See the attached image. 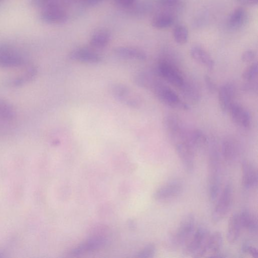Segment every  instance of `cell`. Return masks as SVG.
Here are the masks:
<instances>
[{"label":"cell","instance_id":"obj_1","mask_svg":"<svg viewBox=\"0 0 258 258\" xmlns=\"http://www.w3.org/2000/svg\"><path fill=\"white\" fill-rule=\"evenodd\" d=\"M220 152L214 146L210 150L208 164V192L210 200L214 202L219 195L222 183Z\"/></svg>","mask_w":258,"mask_h":258},{"label":"cell","instance_id":"obj_2","mask_svg":"<svg viewBox=\"0 0 258 258\" xmlns=\"http://www.w3.org/2000/svg\"><path fill=\"white\" fill-rule=\"evenodd\" d=\"M195 225L194 216L190 213L185 216L169 238V246L172 248H178L184 245L194 232Z\"/></svg>","mask_w":258,"mask_h":258},{"label":"cell","instance_id":"obj_3","mask_svg":"<svg viewBox=\"0 0 258 258\" xmlns=\"http://www.w3.org/2000/svg\"><path fill=\"white\" fill-rule=\"evenodd\" d=\"M152 91L156 98L166 106L183 110L190 109L186 102L182 100L170 88L160 81L154 86Z\"/></svg>","mask_w":258,"mask_h":258},{"label":"cell","instance_id":"obj_4","mask_svg":"<svg viewBox=\"0 0 258 258\" xmlns=\"http://www.w3.org/2000/svg\"><path fill=\"white\" fill-rule=\"evenodd\" d=\"M23 54L15 48L6 44H0V68H23L27 64Z\"/></svg>","mask_w":258,"mask_h":258},{"label":"cell","instance_id":"obj_5","mask_svg":"<svg viewBox=\"0 0 258 258\" xmlns=\"http://www.w3.org/2000/svg\"><path fill=\"white\" fill-rule=\"evenodd\" d=\"M234 200L232 185L228 183L224 186L212 214V220L215 223L222 220L230 212Z\"/></svg>","mask_w":258,"mask_h":258},{"label":"cell","instance_id":"obj_6","mask_svg":"<svg viewBox=\"0 0 258 258\" xmlns=\"http://www.w3.org/2000/svg\"><path fill=\"white\" fill-rule=\"evenodd\" d=\"M156 72L160 77L178 88L186 80L175 64L167 59H162L159 61Z\"/></svg>","mask_w":258,"mask_h":258},{"label":"cell","instance_id":"obj_7","mask_svg":"<svg viewBox=\"0 0 258 258\" xmlns=\"http://www.w3.org/2000/svg\"><path fill=\"white\" fill-rule=\"evenodd\" d=\"M112 96L120 103L134 108H138L142 104L141 98L125 85L116 84L110 88Z\"/></svg>","mask_w":258,"mask_h":258},{"label":"cell","instance_id":"obj_8","mask_svg":"<svg viewBox=\"0 0 258 258\" xmlns=\"http://www.w3.org/2000/svg\"><path fill=\"white\" fill-rule=\"evenodd\" d=\"M183 190L182 182L178 180H173L158 188L154 192V198L157 202L170 201L178 198Z\"/></svg>","mask_w":258,"mask_h":258},{"label":"cell","instance_id":"obj_9","mask_svg":"<svg viewBox=\"0 0 258 258\" xmlns=\"http://www.w3.org/2000/svg\"><path fill=\"white\" fill-rule=\"evenodd\" d=\"M176 153L184 168L188 172L194 169L197 150L184 138L174 144Z\"/></svg>","mask_w":258,"mask_h":258},{"label":"cell","instance_id":"obj_10","mask_svg":"<svg viewBox=\"0 0 258 258\" xmlns=\"http://www.w3.org/2000/svg\"><path fill=\"white\" fill-rule=\"evenodd\" d=\"M210 233L204 227H200L195 232L185 244L184 249L186 254L192 255L196 257L202 249L205 244Z\"/></svg>","mask_w":258,"mask_h":258},{"label":"cell","instance_id":"obj_11","mask_svg":"<svg viewBox=\"0 0 258 258\" xmlns=\"http://www.w3.org/2000/svg\"><path fill=\"white\" fill-rule=\"evenodd\" d=\"M223 244V238L220 232H216L209 235L202 249L196 258L224 257L220 256V250Z\"/></svg>","mask_w":258,"mask_h":258},{"label":"cell","instance_id":"obj_12","mask_svg":"<svg viewBox=\"0 0 258 258\" xmlns=\"http://www.w3.org/2000/svg\"><path fill=\"white\" fill-rule=\"evenodd\" d=\"M164 126L173 144L182 140L185 134L182 122L176 115L170 114L164 118Z\"/></svg>","mask_w":258,"mask_h":258},{"label":"cell","instance_id":"obj_13","mask_svg":"<svg viewBox=\"0 0 258 258\" xmlns=\"http://www.w3.org/2000/svg\"><path fill=\"white\" fill-rule=\"evenodd\" d=\"M40 18L47 24H61L68 20V14L64 8L50 7L42 9Z\"/></svg>","mask_w":258,"mask_h":258},{"label":"cell","instance_id":"obj_14","mask_svg":"<svg viewBox=\"0 0 258 258\" xmlns=\"http://www.w3.org/2000/svg\"><path fill=\"white\" fill-rule=\"evenodd\" d=\"M71 60L88 64H98L102 61V56L96 52L86 48H79L70 54Z\"/></svg>","mask_w":258,"mask_h":258},{"label":"cell","instance_id":"obj_15","mask_svg":"<svg viewBox=\"0 0 258 258\" xmlns=\"http://www.w3.org/2000/svg\"><path fill=\"white\" fill-rule=\"evenodd\" d=\"M258 172L250 162L244 160L242 163V181L246 189L254 188L258 184Z\"/></svg>","mask_w":258,"mask_h":258},{"label":"cell","instance_id":"obj_16","mask_svg":"<svg viewBox=\"0 0 258 258\" xmlns=\"http://www.w3.org/2000/svg\"><path fill=\"white\" fill-rule=\"evenodd\" d=\"M235 94L234 86L230 83L224 84L218 92V102L221 110L224 112L229 111L234 104Z\"/></svg>","mask_w":258,"mask_h":258},{"label":"cell","instance_id":"obj_17","mask_svg":"<svg viewBox=\"0 0 258 258\" xmlns=\"http://www.w3.org/2000/svg\"><path fill=\"white\" fill-rule=\"evenodd\" d=\"M229 111L233 121L237 125L245 128L250 127L251 118L249 112L245 108L238 104L234 103Z\"/></svg>","mask_w":258,"mask_h":258},{"label":"cell","instance_id":"obj_18","mask_svg":"<svg viewBox=\"0 0 258 258\" xmlns=\"http://www.w3.org/2000/svg\"><path fill=\"white\" fill-rule=\"evenodd\" d=\"M192 58L202 66L212 70L214 62L210 54L202 47L198 46H192L190 50Z\"/></svg>","mask_w":258,"mask_h":258},{"label":"cell","instance_id":"obj_19","mask_svg":"<svg viewBox=\"0 0 258 258\" xmlns=\"http://www.w3.org/2000/svg\"><path fill=\"white\" fill-rule=\"evenodd\" d=\"M114 52L116 56L126 59L144 60L147 58L146 54L144 52L133 47H118L114 48Z\"/></svg>","mask_w":258,"mask_h":258},{"label":"cell","instance_id":"obj_20","mask_svg":"<svg viewBox=\"0 0 258 258\" xmlns=\"http://www.w3.org/2000/svg\"><path fill=\"white\" fill-rule=\"evenodd\" d=\"M184 98L191 104H198L201 98L198 87L192 82L185 80L179 88Z\"/></svg>","mask_w":258,"mask_h":258},{"label":"cell","instance_id":"obj_21","mask_svg":"<svg viewBox=\"0 0 258 258\" xmlns=\"http://www.w3.org/2000/svg\"><path fill=\"white\" fill-rule=\"evenodd\" d=\"M242 228L238 214H234L229 218L228 225L227 240L230 244H234L238 240Z\"/></svg>","mask_w":258,"mask_h":258},{"label":"cell","instance_id":"obj_22","mask_svg":"<svg viewBox=\"0 0 258 258\" xmlns=\"http://www.w3.org/2000/svg\"><path fill=\"white\" fill-rule=\"evenodd\" d=\"M248 15L242 8L236 9L228 18V24L230 28L237 30L242 28L246 23Z\"/></svg>","mask_w":258,"mask_h":258},{"label":"cell","instance_id":"obj_23","mask_svg":"<svg viewBox=\"0 0 258 258\" xmlns=\"http://www.w3.org/2000/svg\"><path fill=\"white\" fill-rule=\"evenodd\" d=\"M238 215L242 228L251 233L257 232L258 220L254 214L248 210H244Z\"/></svg>","mask_w":258,"mask_h":258},{"label":"cell","instance_id":"obj_24","mask_svg":"<svg viewBox=\"0 0 258 258\" xmlns=\"http://www.w3.org/2000/svg\"><path fill=\"white\" fill-rule=\"evenodd\" d=\"M36 74L37 70L34 66L31 64H27L23 72L14 79H12L10 84L14 86H22L32 80Z\"/></svg>","mask_w":258,"mask_h":258},{"label":"cell","instance_id":"obj_25","mask_svg":"<svg viewBox=\"0 0 258 258\" xmlns=\"http://www.w3.org/2000/svg\"><path fill=\"white\" fill-rule=\"evenodd\" d=\"M184 138L196 150L204 146L208 143V140L204 134L198 129L186 132Z\"/></svg>","mask_w":258,"mask_h":258},{"label":"cell","instance_id":"obj_26","mask_svg":"<svg viewBox=\"0 0 258 258\" xmlns=\"http://www.w3.org/2000/svg\"><path fill=\"white\" fill-rule=\"evenodd\" d=\"M135 82L140 88L152 90L160 81L155 75L148 72L138 74L135 78Z\"/></svg>","mask_w":258,"mask_h":258},{"label":"cell","instance_id":"obj_27","mask_svg":"<svg viewBox=\"0 0 258 258\" xmlns=\"http://www.w3.org/2000/svg\"><path fill=\"white\" fill-rule=\"evenodd\" d=\"M174 18L170 13L162 12L155 16L152 20V26L159 30L170 27L174 22Z\"/></svg>","mask_w":258,"mask_h":258},{"label":"cell","instance_id":"obj_28","mask_svg":"<svg viewBox=\"0 0 258 258\" xmlns=\"http://www.w3.org/2000/svg\"><path fill=\"white\" fill-rule=\"evenodd\" d=\"M110 33L105 30L96 32L90 40V45L95 48H101L106 46L110 40Z\"/></svg>","mask_w":258,"mask_h":258},{"label":"cell","instance_id":"obj_29","mask_svg":"<svg viewBox=\"0 0 258 258\" xmlns=\"http://www.w3.org/2000/svg\"><path fill=\"white\" fill-rule=\"evenodd\" d=\"M220 154L227 162H233L236 155V148L234 143L230 140L224 141L222 145Z\"/></svg>","mask_w":258,"mask_h":258},{"label":"cell","instance_id":"obj_30","mask_svg":"<svg viewBox=\"0 0 258 258\" xmlns=\"http://www.w3.org/2000/svg\"><path fill=\"white\" fill-rule=\"evenodd\" d=\"M106 241L102 238H92L74 250L72 252L74 254H81L99 248L104 245Z\"/></svg>","mask_w":258,"mask_h":258},{"label":"cell","instance_id":"obj_31","mask_svg":"<svg viewBox=\"0 0 258 258\" xmlns=\"http://www.w3.org/2000/svg\"><path fill=\"white\" fill-rule=\"evenodd\" d=\"M16 116L12 106L7 100L0 98V121H10Z\"/></svg>","mask_w":258,"mask_h":258},{"label":"cell","instance_id":"obj_32","mask_svg":"<svg viewBox=\"0 0 258 258\" xmlns=\"http://www.w3.org/2000/svg\"><path fill=\"white\" fill-rule=\"evenodd\" d=\"M173 37L174 41L182 45L186 43L188 38V31L183 25H178L173 31Z\"/></svg>","mask_w":258,"mask_h":258},{"label":"cell","instance_id":"obj_33","mask_svg":"<svg viewBox=\"0 0 258 258\" xmlns=\"http://www.w3.org/2000/svg\"><path fill=\"white\" fill-rule=\"evenodd\" d=\"M258 72L257 62H253L246 68L242 74V78L246 82L256 80Z\"/></svg>","mask_w":258,"mask_h":258},{"label":"cell","instance_id":"obj_34","mask_svg":"<svg viewBox=\"0 0 258 258\" xmlns=\"http://www.w3.org/2000/svg\"><path fill=\"white\" fill-rule=\"evenodd\" d=\"M156 251V246L153 244H150L145 247L138 254L140 258H152L154 256Z\"/></svg>","mask_w":258,"mask_h":258},{"label":"cell","instance_id":"obj_35","mask_svg":"<svg viewBox=\"0 0 258 258\" xmlns=\"http://www.w3.org/2000/svg\"><path fill=\"white\" fill-rule=\"evenodd\" d=\"M182 0H158V4L163 8H172L177 7Z\"/></svg>","mask_w":258,"mask_h":258},{"label":"cell","instance_id":"obj_36","mask_svg":"<svg viewBox=\"0 0 258 258\" xmlns=\"http://www.w3.org/2000/svg\"><path fill=\"white\" fill-rule=\"evenodd\" d=\"M242 250L244 252L248 254L254 258H258V248L252 246L248 244H244L242 246Z\"/></svg>","mask_w":258,"mask_h":258},{"label":"cell","instance_id":"obj_37","mask_svg":"<svg viewBox=\"0 0 258 258\" xmlns=\"http://www.w3.org/2000/svg\"><path fill=\"white\" fill-rule=\"evenodd\" d=\"M256 54L253 50H247L244 52L242 55V60L244 62H250L256 58Z\"/></svg>","mask_w":258,"mask_h":258},{"label":"cell","instance_id":"obj_38","mask_svg":"<svg viewBox=\"0 0 258 258\" xmlns=\"http://www.w3.org/2000/svg\"><path fill=\"white\" fill-rule=\"evenodd\" d=\"M258 86V83L256 80L246 82L242 86V89L244 92L254 93L257 92Z\"/></svg>","mask_w":258,"mask_h":258},{"label":"cell","instance_id":"obj_39","mask_svg":"<svg viewBox=\"0 0 258 258\" xmlns=\"http://www.w3.org/2000/svg\"><path fill=\"white\" fill-rule=\"evenodd\" d=\"M204 80L208 91L212 94L216 93L218 90L217 86L211 78L208 76H206Z\"/></svg>","mask_w":258,"mask_h":258},{"label":"cell","instance_id":"obj_40","mask_svg":"<svg viewBox=\"0 0 258 258\" xmlns=\"http://www.w3.org/2000/svg\"><path fill=\"white\" fill-rule=\"evenodd\" d=\"M75 2L86 6H92L99 4L102 0H74Z\"/></svg>","mask_w":258,"mask_h":258},{"label":"cell","instance_id":"obj_41","mask_svg":"<svg viewBox=\"0 0 258 258\" xmlns=\"http://www.w3.org/2000/svg\"><path fill=\"white\" fill-rule=\"evenodd\" d=\"M116 3L123 8H128L133 6L136 0H115Z\"/></svg>","mask_w":258,"mask_h":258},{"label":"cell","instance_id":"obj_42","mask_svg":"<svg viewBox=\"0 0 258 258\" xmlns=\"http://www.w3.org/2000/svg\"><path fill=\"white\" fill-rule=\"evenodd\" d=\"M244 2L248 5H256L258 0H242Z\"/></svg>","mask_w":258,"mask_h":258},{"label":"cell","instance_id":"obj_43","mask_svg":"<svg viewBox=\"0 0 258 258\" xmlns=\"http://www.w3.org/2000/svg\"><path fill=\"white\" fill-rule=\"evenodd\" d=\"M0 1H2V0H0Z\"/></svg>","mask_w":258,"mask_h":258}]
</instances>
